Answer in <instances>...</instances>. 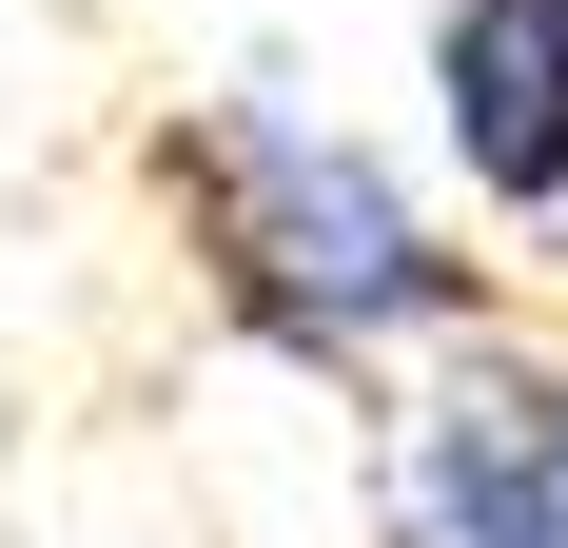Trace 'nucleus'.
Listing matches in <instances>:
<instances>
[{
	"label": "nucleus",
	"instance_id": "nucleus-1",
	"mask_svg": "<svg viewBox=\"0 0 568 548\" xmlns=\"http://www.w3.org/2000/svg\"><path fill=\"white\" fill-rule=\"evenodd\" d=\"M138 176H158V235H176V274H196V314H216L235 353H275V373L393 392L432 333L490 314V255H470L353 118H294L275 79L176 99L158 138H138Z\"/></svg>",
	"mask_w": 568,
	"mask_h": 548
},
{
	"label": "nucleus",
	"instance_id": "nucleus-2",
	"mask_svg": "<svg viewBox=\"0 0 568 548\" xmlns=\"http://www.w3.org/2000/svg\"><path fill=\"white\" fill-rule=\"evenodd\" d=\"M373 548H568V333L470 314L373 412Z\"/></svg>",
	"mask_w": 568,
	"mask_h": 548
},
{
	"label": "nucleus",
	"instance_id": "nucleus-3",
	"mask_svg": "<svg viewBox=\"0 0 568 548\" xmlns=\"http://www.w3.org/2000/svg\"><path fill=\"white\" fill-rule=\"evenodd\" d=\"M432 158L490 235H568V0H432Z\"/></svg>",
	"mask_w": 568,
	"mask_h": 548
}]
</instances>
